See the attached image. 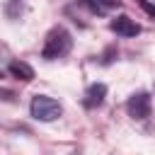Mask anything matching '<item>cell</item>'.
I'll list each match as a JSON object with an SVG mask.
<instances>
[{
    "label": "cell",
    "instance_id": "cell-4",
    "mask_svg": "<svg viewBox=\"0 0 155 155\" xmlns=\"http://www.w3.org/2000/svg\"><path fill=\"white\" fill-rule=\"evenodd\" d=\"M109 29H111V31H116L119 36H126V39H131V36H138V34H140V27H138L131 17H126V15L114 17V19L109 22Z\"/></svg>",
    "mask_w": 155,
    "mask_h": 155
},
{
    "label": "cell",
    "instance_id": "cell-6",
    "mask_svg": "<svg viewBox=\"0 0 155 155\" xmlns=\"http://www.w3.org/2000/svg\"><path fill=\"white\" fill-rule=\"evenodd\" d=\"M78 5H82L92 15H104L109 7H121L119 0H78Z\"/></svg>",
    "mask_w": 155,
    "mask_h": 155
},
{
    "label": "cell",
    "instance_id": "cell-3",
    "mask_svg": "<svg viewBox=\"0 0 155 155\" xmlns=\"http://www.w3.org/2000/svg\"><path fill=\"white\" fill-rule=\"evenodd\" d=\"M150 94L148 92H136V94H131L128 97V102H126V111H128V116L131 119H136V121H143V119H148L150 116Z\"/></svg>",
    "mask_w": 155,
    "mask_h": 155
},
{
    "label": "cell",
    "instance_id": "cell-2",
    "mask_svg": "<svg viewBox=\"0 0 155 155\" xmlns=\"http://www.w3.org/2000/svg\"><path fill=\"white\" fill-rule=\"evenodd\" d=\"M29 111H31V116H34L36 121H56V119L63 114V107H61L53 97L36 94V97H31Z\"/></svg>",
    "mask_w": 155,
    "mask_h": 155
},
{
    "label": "cell",
    "instance_id": "cell-9",
    "mask_svg": "<svg viewBox=\"0 0 155 155\" xmlns=\"http://www.w3.org/2000/svg\"><path fill=\"white\" fill-rule=\"evenodd\" d=\"M0 97H2V99H7V102H10V99H12V92H10V90H0Z\"/></svg>",
    "mask_w": 155,
    "mask_h": 155
},
{
    "label": "cell",
    "instance_id": "cell-1",
    "mask_svg": "<svg viewBox=\"0 0 155 155\" xmlns=\"http://www.w3.org/2000/svg\"><path fill=\"white\" fill-rule=\"evenodd\" d=\"M73 46V36L65 27H53L46 39H44V48H41V58L46 61H56V58H63Z\"/></svg>",
    "mask_w": 155,
    "mask_h": 155
},
{
    "label": "cell",
    "instance_id": "cell-5",
    "mask_svg": "<svg viewBox=\"0 0 155 155\" xmlns=\"http://www.w3.org/2000/svg\"><path fill=\"white\" fill-rule=\"evenodd\" d=\"M104 97H107V85L104 82H92L87 90H85V107L87 109H94V107H99L102 102H104Z\"/></svg>",
    "mask_w": 155,
    "mask_h": 155
},
{
    "label": "cell",
    "instance_id": "cell-7",
    "mask_svg": "<svg viewBox=\"0 0 155 155\" xmlns=\"http://www.w3.org/2000/svg\"><path fill=\"white\" fill-rule=\"evenodd\" d=\"M7 70H10V75H15V78H19V80H24V82L34 80V68H31L29 63H24V61H12Z\"/></svg>",
    "mask_w": 155,
    "mask_h": 155
},
{
    "label": "cell",
    "instance_id": "cell-10",
    "mask_svg": "<svg viewBox=\"0 0 155 155\" xmlns=\"http://www.w3.org/2000/svg\"><path fill=\"white\" fill-rule=\"evenodd\" d=\"M0 78H2V70H0Z\"/></svg>",
    "mask_w": 155,
    "mask_h": 155
},
{
    "label": "cell",
    "instance_id": "cell-8",
    "mask_svg": "<svg viewBox=\"0 0 155 155\" xmlns=\"http://www.w3.org/2000/svg\"><path fill=\"white\" fill-rule=\"evenodd\" d=\"M136 2H138V5H140V7H143V10H145V12L155 19V5H153L150 0H136Z\"/></svg>",
    "mask_w": 155,
    "mask_h": 155
}]
</instances>
